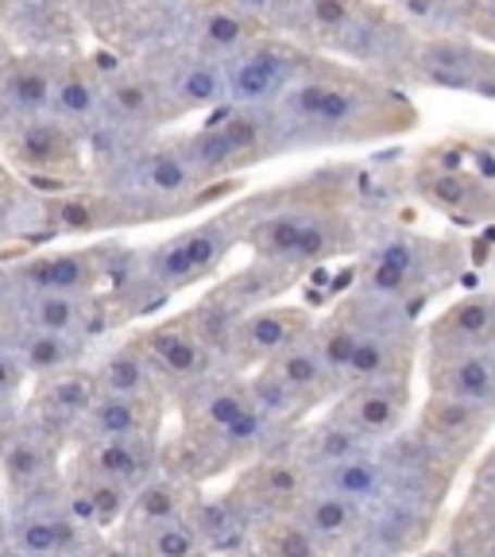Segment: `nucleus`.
<instances>
[{"instance_id":"nucleus-1","label":"nucleus","mask_w":495,"mask_h":557,"mask_svg":"<svg viewBox=\"0 0 495 557\" xmlns=\"http://www.w3.org/2000/svg\"><path fill=\"white\" fill-rule=\"evenodd\" d=\"M283 136V151L352 148L418 128V109L407 89L375 78L364 66H341L318 59L271 104Z\"/></svg>"},{"instance_id":"nucleus-2","label":"nucleus","mask_w":495,"mask_h":557,"mask_svg":"<svg viewBox=\"0 0 495 557\" xmlns=\"http://www.w3.org/2000/svg\"><path fill=\"white\" fill-rule=\"evenodd\" d=\"M94 178L128 201L136 225L178 218V213H190V209L236 190V178L206 183L186 159V151L178 148V136L139 139L128 151H121L113 163L97 166Z\"/></svg>"},{"instance_id":"nucleus-3","label":"nucleus","mask_w":495,"mask_h":557,"mask_svg":"<svg viewBox=\"0 0 495 557\" xmlns=\"http://www.w3.org/2000/svg\"><path fill=\"white\" fill-rule=\"evenodd\" d=\"M0 159L35 194H59L94 178L86 132L54 113L20 116V121L4 124Z\"/></svg>"},{"instance_id":"nucleus-4","label":"nucleus","mask_w":495,"mask_h":557,"mask_svg":"<svg viewBox=\"0 0 495 557\" xmlns=\"http://www.w3.org/2000/svg\"><path fill=\"white\" fill-rule=\"evenodd\" d=\"M461 268V248L442 236H422L410 228H392L368 248L357 287L383 302L414 306L437 290Z\"/></svg>"},{"instance_id":"nucleus-5","label":"nucleus","mask_w":495,"mask_h":557,"mask_svg":"<svg viewBox=\"0 0 495 557\" xmlns=\"http://www.w3.org/2000/svg\"><path fill=\"white\" fill-rule=\"evenodd\" d=\"M256 209H260V194L248 198L244 206L225 209L218 218H206L198 225L174 233L171 240L156 244L148 256H144V275L156 287L159 298L174 295V290L194 287L198 278L213 275L221 263L228 260L236 244H244L248 225H252Z\"/></svg>"},{"instance_id":"nucleus-6","label":"nucleus","mask_w":495,"mask_h":557,"mask_svg":"<svg viewBox=\"0 0 495 557\" xmlns=\"http://www.w3.org/2000/svg\"><path fill=\"white\" fill-rule=\"evenodd\" d=\"M174 121H178V113H174L171 97H166L163 82L148 59L136 54V59H124L113 74H104L101 116L94 128H113L128 139H148Z\"/></svg>"},{"instance_id":"nucleus-7","label":"nucleus","mask_w":495,"mask_h":557,"mask_svg":"<svg viewBox=\"0 0 495 557\" xmlns=\"http://www.w3.org/2000/svg\"><path fill=\"white\" fill-rule=\"evenodd\" d=\"M66 472V442L32 422L27 414H16L0 457V496L9 507L32 504L39 496H51L62 487Z\"/></svg>"},{"instance_id":"nucleus-8","label":"nucleus","mask_w":495,"mask_h":557,"mask_svg":"<svg viewBox=\"0 0 495 557\" xmlns=\"http://www.w3.org/2000/svg\"><path fill=\"white\" fill-rule=\"evenodd\" d=\"M313 54L287 35L260 32L252 44L225 59L228 101L233 104H275L306 70Z\"/></svg>"},{"instance_id":"nucleus-9","label":"nucleus","mask_w":495,"mask_h":557,"mask_svg":"<svg viewBox=\"0 0 495 557\" xmlns=\"http://www.w3.org/2000/svg\"><path fill=\"white\" fill-rule=\"evenodd\" d=\"M313 484V472L310 465L302 461V453H298L295 442V430L287 437H279L271 449H263L260 457L244 465L233 480V492L252 519H271V515H287L295 511L298 504L306 499Z\"/></svg>"},{"instance_id":"nucleus-10","label":"nucleus","mask_w":495,"mask_h":557,"mask_svg":"<svg viewBox=\"0 0 495 557\" xmlns=\"http://www.w3.org/2000/svg\"><path fill=\"white\" fill-rule=\"evenodd\" d=\"M9 549L16 554H86V549H113V539L94 531L62 499V487L32 504L9 507Z\"/></svg>"},{"instance_id":"nucleus-11","label":"nucleus","mask_w":495,"mask_h":557,"mask_svg":"<svg viewBox=\"0 0 495 557\" xmlns=\"http://www.w3.org/2000/svg\"><path fill=\"white\" fill-rule=\"evenodd\" d=\"M113 306L104 295H59V290H27L16 283L12 298L0 306V333L4 330H47L89 337L113 325Z\"/></svg>"},{"instance_id":"nucleus-12","label":"nucleus","mask_w":495,"mask_h":557,"mask_svg":"<svg viewBox=\"0 0 495 557\" xmlns=\"http://www.w3.org/2000/svg\"><path fill=\"white\" fill-rule=\"evenodd\" d=\"M313 318L306 306H287V302H263L256 310L240 313L228 330L225 352H221V364L236 368V372H256L268 360H275L283 348H290L295 341L310 337Z\"/></svg>"},{"instance_id":"nucleus-13","label":"nucleus","mask_w":495,"mask_h":557,"mask_svg":"<svg viewBox=\"0 0 495 557\" xmlns=\"http://www.w3.org/2000/svg\"><path fill=\"white\" fill-rule=\"evenodd\" d=\"M383 461H387V496L414 499V504L445 507V496L453 492V480L461 472V465H453L434 442L418 434V426H403L392 437L380 442Z\"/></svg>"},{"instance_id":"nucleus-14","label":"nucleus","mask_w":495,"mask_h":557,"mask_svg":"<svg viewBox=\"0 0 495 557\" xmlns=\"http://www.w3.org/2000/svg\"><path fill=\"white\" fill-rule=\"evenodd\" d=\"M410 183H414L418 198L457 225L495 221V183L472 171L469 159H442L437 151H430L414 166Z\"/></svg>"},{"instance_id":"nucleus-15","label":"nucleus","mask_w":495,"mask_h":557,"mask_svg":"<svg viewBox=\"0 0 495 557\" xmlns=\"http://www.w3.org/2000/svg\"><path fill=\"white\" fill-rule=\"evenodd\" d=\"M136 225L128 201L104 183L70 186L59 194H39V240H59V236H101L113 228Z\"/></svg>"},{"instance_id":"nucleus-16","label":"nucleus","mask_w":495,"mask_h":557,"mask_svg":"<svg viewBox=\"0 0 495 557\" xmlns=\"http://www.w3.org/2000/svg\"><path fill=\"white\" fill-rule=\"evenodd\" d=\"M113 244L94 248H20L12 256L16 283L27 290H59V295H104Z\"/></svg>"},{"instance_id":"nucleus-17","label":"nucleus","mask_w":495,"mask_h":557,"mask_svg":"<svg viewBox=\"0 0 495 557\" xmlns=\"http://www.w3.org/2000/svg\"><path fill=\"white\" fill-rule=\"evenodd\" d=\"M136 337H139V345L148 348L151 364L163 375L171 399H174V392H183L186 383L201 380V375H209L213 368H221L218 348L209 345V337L201 333L194 310L171 313L163 322L139 330Z\"/></svg>"},{"instance_id":"nucleus-18","label":"nucleus","mask_w":495,"mask_h":557,"mask_svg":"<svg viewBox=\"0 0 495 557\" xmlns=\"http://www.w3.org/2000/svg\"><path fill=\"white\" fill-rule=\"evenodd\" d=\"M178 399V418H183V434H221L252 407V387H248V372L236 368H213L201 380L186 383L183 392H174Z\"/></svg>"},{"instance_id":"nucleus-19","label":"nucleus","mask_w":495,"mask_h":557,"mask_svg":"<svg viewBox=\"0 0 495 557\" xmlns=\"http://www.w3.org/2000/svg\"><path fill=\"white\" fill-rule=\"evenodd\" d=\"M487 62H492V47L480 44V39H472V35H465V32L418 35L414 82H422V86H437V89L477 94Z\"/></svg>"},{"instance_id":"nucleus-20","label":"nucleus","mask_w":495,"mask_h":557,"mask_svg":"<svg viewBox=\"0 0 495 557\" xmlns=\"http://www.w3.org/2000/svg\"><path fill=\"white\" fill-rule=\"evenodd\" d=\"M94 399H97L94 368L78 364V368H66V372L32 380V395L24 399L20 414H27L32 422H39V426L51 430L54 437H62L70 445L74 434H78L86 410L94 407Z\"/></svg>"},{"instance_id":"nucleus-21","label":"nucleus","mask_w":495,"mask_h":557,"mask_svg":"<svg viewBox=\"0 0 495 557\" xmlns=\"http://www.w3.org/2000/svg\"><path fill=\"white\" fill-rule=\"evenodd\" d=\"M437 519H442V507L383 496L380 504L368 507L364 531H360L352 554H414L434 542Z\"/></svg>"},{"instance_id":"nucleus-22","label":"nucleus","mask_w":495,"mask_h":557,"mask_svg":"<svg viewBox=\"0 0 495 557\" xmlns=\"http://www.w3.org/2000/svg\"><path fill=\"white\" fill-rule=\"evenodd\" d=\"M66 465H78L97 476L121 480L136 492L163 465V437L132 434V437H78L66 445Z\"/></svg>"},{"instance_id":"nucleus-23","label":"nucleus","mask_w":495,"mask_h":557,"mask_svg":"<svg viewBox=\"0 0 495 557\" xmlns=\"http://www.w3.org/2000/svg\"><path fill=\"white\" fill-rule=\"evenodd\" d=\"M414 426H418V434L426 437V442H434L453 465H469L472 453H477L480 445L487 442V434L495 430V410L430 392L422 410H418Z\"/></svg>"},{"instance_id":"nucleus-24","label":"nucleus","mask_w":495,"mask_h":557,"mask_svg":"<svg viewBox=\"0 0 495 557\" xmlns=\"http://www.w3.org/2000/svg\"><path fill=\"white\" fill-rule=\"evenodd\" d=\"M341 418H348L368 442H383L395 430H403L410 407V372L383 375V380H364L341 387V395L330 403Z\"/></svg>"},{"instance_id":"nucleus-25","label":"nucleus","mask_w":495,"mask_h":557,"mask_svg":"<svg viewBox=\"0 0 495 557\" xmlns=\"http://www.w3.org/2000/svg\"><path fill=\"white\" fill-rule=\"evenodd\" d=\"M495 348V290H472V295L449 302L422 333V352H477Z\"/></svg>"},{"instance_id":"nucleus-26","label":"nucleus","mask_w":495,"mask_h":557,"mask_svg":"<svg viewBox=\"0 0 495 557\" xmlns=\"http://www.w3.org/2000/svg\"><path fill=\"white\" fill-rule=\"evenodd\" d=\"M295 515L306 531H310V539L322 546V554H337V549L352 554L360 531H364L368 507L357 504V499L341 496L333 487L310 484V492H306V499L295 507Z\"/></svg>"},{"instance_id":"nucleus-27","label":"nucleus","mask_w":495,"mask_h":557,"mask_svg":"<svg viewBox=\"0 0 495 557\" xmlns=\"http://www.w3.org/2000/svg\"><path fill=\"white\" fill-rule=\"evenodd\" d=\"M263 27L256 20H248L244 12H236L228 0H194L183 16V35L190 47H198L201 54H213V59H233L236 51L252 44Z\"/></svg>"},{"instance_id":"nucleus-28","label":"nucleus","mask_w":495,"mask_h":557,"mask_svg":"<svg viewBox=\"0 0 495 557\" xmlns=\"http://www.w3.org/2000/svg\"><path fill=\"white\" fill-rule=\"evenodd\" d=\"M171 395H113L97 392L94 407L82 418L78 437H132V434H159L166 418Z\"/></svg>"},{"instance_id":"nucleus-29","label":"nucleus","mask_w":495,"mask_h":557,"mask_svg":"<svg viewBox=\"0 0 495 557\" xmlns=\"http://www.w3.org/2000/svg\"><path fill=\"white\" fill-rule=\"evenodd\" d=\"M426 383L434 395L495 410V348L426 357Z\"/></svg>"},{"instance_id":"nucleus-30","label":"nucleus","mask_w":495,"mask_h":557,"mask_svg":"<svg viewBox=\"0 0 495 557\" xmlns=\"http://www.w3.org/2000/svg\"><path fill=\"white\" fill-rule=\"evenodd\" d=\"M101 89H104V78H101V70L94 66V59H89V51L70 47V51H62V62H59L51 113L70 124H78L82 132H89L97 124V116H101Z\"/></svg>"},{"instance_id":"nucleus-31","label":"nucleus","mask_w":495,"mask_h":557,"mask_svg":"<svg viewBox=\"0 0 495 557\" xmlns=\"http://www.w3.org/2000/svg\"><path fill=\"white\" fill-rule=\"evenodd\" d=\"M268 372H275L279 380L287 383L290 392L298 395V399L306 403V410H318L325 407V403H333L341 395V375L333 372L330 364H325V357L318 352V345H313V337H302L295 341L290 348H283L275 360H268Z\"/></svg>"},{"instance_id":"nucleus-32","label":"nucleus","mask_w":495,"mask_h":557,"mask_svg":"<svg viewBox=\"0 0 495 557\" xmlns=\"http://www.w3.org/2000/svg\"><path fill=\"white\" fill-rule=\"evenodd\" d=\"M198 499H201V484H194V480L178 476V472L159 465L156 476H148L136 492H132L128 515H124L121 527H148V522L190 519Z\"/></svg>"},{"instance_id":"nucleus-33","label":"nucleus","mask_w":495,"mask_h":557,"mask_svg":"<svg viewBox=\"0 0 495 557\" xmlns=\"http://www.w3.org/2000/svg\"><path fill=\"white\" fill-rule=\"evenodd\" d=\"M372 302H375L372 295H364L360 287H352L330 313H325V318H318L313 330H310L313 345H318V352L325 357V364L341 375V383H345L348 357H352V348H357L360 330H364L368 313H372Z\"/></svg>"},{"instance_id":"nucleus-34","label":"nucleus","mask_w":495,"mask_h":557,"mask_svg":"<svg viewBox=\"0 0 495 557\" xmlns=\"http://www.w3.org/2000/svg\"><path fill=\"white\" fill-rule=\"evenodd\" d=\"M194 527H198L206 554H228V549H252V531L256 519L252 511L236 499V492L228 487L225 496H201L190 511Z\"/></svg>"},{"instance_id":"nucleus-35","label":"nucleus","mask_w":495,"mask_h":557,"mask_svg":"<svg viewBox=\"0 0 495 557\" xmlns=\"http://www.w3.org/2000/svg\"><path fill=\"white\" fill-rule=\"evenodd\" d=\"M94 380H97V392H113V395H171L163 375L151 364L148 348L139 345V337H128L109 348L94 364Z\"/></svg>"},{"instance_id":"nucleus-36","label":"nucleus","mask_w":495,"mask_h":557,"mask_svg":"<svg viewBox=\"0 0 495 557\" xmlns=\"http://www.w3.org/2000/svg\"><path fill=\"white\" fill-rule=\"evenodd\" d=\"M313 484L333 487V492L357 499V504H364V507L380 504V499L387 496V484H392L380 442L368 445V449H360V453H352V457H345V461L318 469L313 472Z\"/></svg>"},{"instance_id":"nucleus-37","label":"nucleus","mask_w":495,"mask_h":557,"mask_svg":"<svg viewBox=\"0 0 495 557\" xmlns=\"http://www.w3.org/2000/svg\"><path fill=\"white\" fill-rule=\"evenodd\" d=\"M0 337L16 345L20 360L27 364L32 380L86 364V352H89V345H94L89 337H70V333H47V330H4Z\"/></svg>"},{"instance_id":"nucleus-38","label":"nucleus","mask_w":495,"mask_h":557,"mask_svg":"<svg viewBox=\"0 0 495 557\" xmlns=\"http://www.w3.org/2000/svg\"><path fill=\"white\" fill-rule=\"evenodd\" d=\"M295 442H298V453H302V461L310 465V472L325 469V465H337V461H345V457H352V453L375 445V442H368L348 418H341L333 407L325 410L313 426H306V430L298 426Z\"/></svg>"},{"instance_id":"nucleus-39","label":"nucleus","mask_w":495,"mask_h":557,"mask_svg":"<svg viewBox=\"0 0 495 557\" xmlns=\"http://www.w3.org/2000/svg\"><path fill=\"white\" fill-rule=\"evenodd\" d=\"M113 549H128V554H148V557H194L206 554L194 519H171V522H148V527H116Z\"/></svg>"},{"instance_id":"nucleus-40","label":"nucleus","mask_w":495,"mask_h":557,"mask_svg":"<svg viewBox=\"0 0 495 557\" xmlns=\"http://www.w3.org/2000/svg\"><path fill=\"white\" fill-rule=\"evenodd\" d=\"M248 387H252V403L271 418V422H275V426L298 430L306 418H310L306 403L298 399V395L290 392L287 383L279 380L275 372H268V368H256V372H248Z\"/></svg>"},{"instance_id":"nucleus-41","label":"nucleus","mask_w":495,"mask_h":557,"mask_svg":"<svg viewBox=\"0 0 495 557\" xmlns=\"http://www.w3.org/2000/svg\"><path fill=\"white\" fill-rule=\"evenodd\" d=\"M392 9L422 35L457 32L461 24V0H392Z\"/></svg>"},{"instance_id":"nucleus-42","label":"nucleus","mask_w":495,"mask_h":557,"mask_svg":"<svg viewBox=\"0 0 495 557\" xmlns=\"http://www.w3.org/2000/svg\"><path fill=\"white\" fill-rule=\"evenodd\" d=\"M27 387H32V372L20 360L16 345L0 337V410H20L27 399Z\"/></svg>"},{"instance_id":"nucleus-43","label":"nucleus","mask_w":495,"mask_h":557,"mask_svg":"<svg viewBox=\"0 0 495 557\" xmlns=\"http://www.w3.org/2000/svg\"><path fill=\"white\" fill-rule=\"evenodd\" d=\"M457 32L472 35L480 44H495V0H461V24Z\"/></svg>"},{"instance_id":"nucleus-44","label":"nucleus","mask_w":495,"mask_h":557,"mask_svg":"<svg viewBox=\"0 0 495 557\" xmlns=\"http://www.w3.org/2000/svg\"><path fill=\"white\" fill-rule=\"evenodd\" d=\"M469 499H492L495 504V442L484 449V457L477 461L469 480Z\"/></svg>"},{"instance_id":"nucleus-45","label":"nucleus","mask_w":495,"mask_h":557,"mask_svg":"<svg viewBox=\"0 0 495 557\" xmlns=\"http://www.w3.org/2000/svg\"><path fill=\"white\" fill-rule=\"evenodd\" d=\"M12 290H16V271H12V260L4 256V260H0V306L9 302Z\"/></svg>"},{"instance_id":"nucleus-46","label":"nucleus","mask_w":495,"mask_h":557,"mask_svg":"<svg viewBox=\"0 0 495 557\" xmlns=\"http://www.w3.org/2000/svg\"><path fill=\"white\" fill-rule=\"evenodd\" d=\"M477 94L487 97V101H495V51H492V62H487V70H484V78H480Z\"/></svg>"},{"instance_id":"nucleus-47","label":"nucleus","mask_w":495,"mask_h":557,"mask_svg":"<svg viewBox=\"0 0 495 557\" xmlns=\"http://www.w3.org/2000/svg\"><path fill=\"white\" fill-rule=\"evenodd\" d=\"M20 410H0V457H4V442H9V430L16 422Z\"/></svg>"},{"instance_id":"nucleus-48","label":"nucleus","mask_w":495,"mask_h":557,"mask_svg":"<svg viewBox=\"0 0 495 557\" xmlns=\"http://www.w3.org/2000/svg\"><path fill=\"white\" fill-rule=\"evenodd\" d=\"M9 549V504L0 499V554Z\"/></svg>"},{"instance_id":"nucleus-49","label":"nucleus","mask_w":495,"mask_h":557,"mask_svg":"<svg viewBox=\"0 0 495 557\" xmlns=\"http://www.w3.org/2000/svg\"><path fill=\"white\" fill-rule=\"evenodd\" d=\"M477 554H484V557H495V527H492V531L484 534V542H480V549H477Z\"/></svg>"},{"instance_id":"nucleus-50","label":"nucleus","mask_w":495,"mask_h":557,"mask_svg":"<svg viewBox=\"0 0 495 557\" xmlns=\"http://www.w3.org/2000/svg\"><path fill=\"white\" fill-rule=\"evenodd\" d=\"M4 174H9V166H4V159H0V178H4Z\"/></svg>"},{"instance_id":"nucleus-51","label":"nucleus","mask_w":495,"mask_h":557,"mask_svg":"<svg viewBox=\"0 0 495 557\" xmlns=\"http://www.w3.org/2000/svg\"><path fill=\"white\" fill-rule=\"evenodd\" d=\"M492 268H495V252H492Z\"/></svg>"},{"instance_id":"nucleus-52","label":"nucleus","mask_w":495,"mask_h":557,"mask_svg":"<svg viewBox=\"0 0 495 557\" xmlns=\"http://www.w3.org/2000/svg\"><path fill=\"white\" fill-rule=\"evenodd\" d=\"M387 4H392V0H387Z\"/></svg>"}]
</instances>
